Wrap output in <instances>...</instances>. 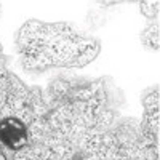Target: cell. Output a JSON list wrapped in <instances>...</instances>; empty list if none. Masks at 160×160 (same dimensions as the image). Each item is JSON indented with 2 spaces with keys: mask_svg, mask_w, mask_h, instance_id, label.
Masks as SVG:
<instances>
[{
  "mask_svg": "<svg viewBox=\"0 0 160 160\" xmlns=\"http://www.w3.org/2000/svg\"><path fill=\"white\" fill-rule=\"evenodd\" d=\"M0 142L10 151H19L28 142V127L21 118L8 115L0 120Z\"/></svg>",
  "mask_w": 160,
  "mask_h": 160,
  "instance_id": "obj_1",
  "label": "cell"
}]
</instances>
